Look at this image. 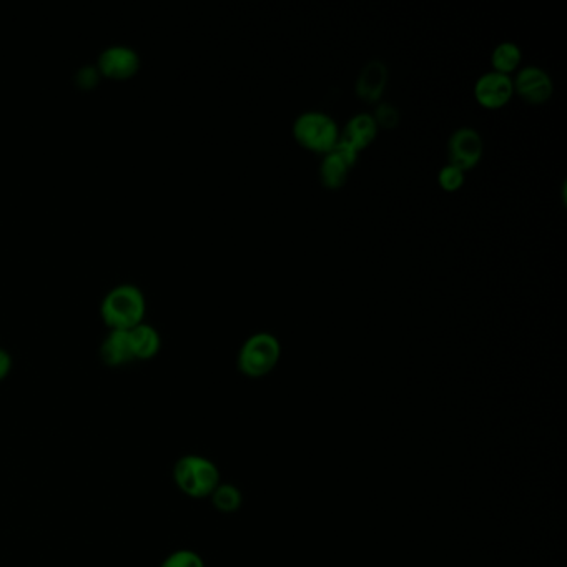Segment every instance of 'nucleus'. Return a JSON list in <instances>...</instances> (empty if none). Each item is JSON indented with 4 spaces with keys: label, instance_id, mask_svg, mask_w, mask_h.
Masks as SVG:
<instances>
[{
    "label": "nucleus",
    "instance_id": "nucleus-1",
    "mask_svg": "<svg viewBox=\"0 0 567 567\" xmlns=\"http://www.w3.org/2000/svg\"><path fill=\"white\" fill-rule=\"evenodd\" d=\"M173 479L178 489L190 498H210L220 481V471L212 459L188 454L178 459L173 468Z\"/></svg>",
    "mask_w": 567,
    "mask_h": 567
},
{
    "label": "nucleus",
    "instance_id": "nucleus-2",
    "mask_svg": "<svg viewBox=\"0 0 567 567\" xmlns=\"http://www.w3.org/2000/svg\"><path fill=\"white\" fill-rule=\"evenodd\" d=\"M282 345L277 336L260 331L248 336L238 351V370L248 378H263L277 368Z\"/></svg>",
    "mask_w": 567,
    "mask_h": 567
},
{
    "label": "nucleus",
    "instance_id": "nucleus-3",
    "mask_svg": "<svg viewBox=\"0 0 567 567\" xmlns=\"http://www.w3.org/2000/svg\"><path fill=\"white\" fill-rule=\"evenodd\" d=\"M293 137L301 147L315 153H330L340 139L335 119L320 110H308L298 115L293 124Z\"/></svg>",
    "mask_w": 567,
    "mask_h": 567
},
{
    "label": "nucleus",
    "instance_id": "nucleus-4",
    "mask_svg": "<svg viewBox=\"0 0 567 567\" xmlns=\"http://www.w3.org/2000/svg\"><path fill=\"white\" fill-rule=\"evenodd\" d=\"M145 298L134 285H120L105 296L102 315L114 330H130L142 323Z\"/></svg>",
    "mask_w": 567,
    "mask_h": 567
},
{
    "label": "nucleus",
    "instance_id": "nucleus-5",
    "mask_svg": "<svg viewBox=\"0 0 567 567\" xmlns=\"http://www.w3.org/2000/svg\"><path fill=\"white\" fill-rule=\"evenodd\" d=\"M449 163L461 170L476 167L483 157V139L478 130L471 127H461L454 130L448 140Z\"/></svg>",
    "mask_w": 567,
    "mask_h": 567
},
{
    "label": "nucleus",
    "instance_id": "nucleus-6",
    "mask_svg": "<svg viewBox=\"0 0 567 567\" xmlns=\"http://www.w3.org/2000/svg\"><path fill=\"white\" fill-rule=\"evenodd\" d=\"M514 92L529 104H544L553 95V80L546 70L528 65L519 70L513 80Z\"/></svg>",
    "mask_w": 567,
    "mask_h": 567
},
{
    "label": "nucleus",
    "instance_id": "nucleus-7",
    "mask_svg": "<svg viewBox=\"0 0 567 567\" xmlns=\"http://www.w3.org/2000/svg\"><path fill=\"white\" fill-rule=\"evenodd\" d=\"M514 94L513 79L496 70L481 75L474 84V97L486 109H501Z\"/></svg>",
    "mask_w": 567,
    "mask_h": 567
},
{
    "label": "nucleus",
    "instance_id": "nucleus-8",
    "mask_svg": "<svg viewBox=\"0 0 567 567\" xmlns=\"http://www.w3.org/2000/svg\"><path fill=\"white\" fill-rule=\"evenodd\" d=\"M139 67V55L125 45H112L100 55V69L115 79H125Z\"/></svg>",
    "mask_w": 567,
    "mask_h": 567
},
{
    "label": "nucleus",
    "instance_id": "nucleus-9",
    "mask_svg": "<svg viewBox=\"0 0 567 567\" xmlns=\"http://www.w3.org/2000/svg\"><path fill=\"white\" fill-rule=\"evenodd\" d=\"M388 80V70L381 60H371L361 70L356 80V94L366 102H375L380 99Z\"/></svg>",
    "mask_w": 567,
    "mask_h": 567
},
{
    "label": "nucleus",
    "instance_id": "nucleus-10",
    "mask_svg": "<svg viewBox=\"0 0 567 567\" xmlns=\"http://www.w3.org/2000/svg\"><path fill=\"white\" fill-rule=\"evenodd\" d=\"M376 134H378V124L375 117L361 112L348 120L345 129L340 132V137L361 152L376 139Z\"/></svg>",
    "mask_w": 567,
    "mask_h": 567
},
{
    "label": "nucleus",
    "instance_id": "nucleus-11",
    "mask_svg": "<svg viewBox=\"0 0 567 567\" xmlns=\"http://www.w3.org/2000/svg\"><path fill=\"white\" fill-rule=\"evenodd\" d=\"M102 358L110 366H119L134 360V346L130 330H112L102 345Z\"/></svg>",
    "mask_w": 567,
    "mask_h": 567
},
{
    "label": "nucleus",
    "instance_id": "nucleus-12",
    "mask_svg": "<svg viewBox=\"0 0 567 567\" xmlns=\"http://www.w3.org/2000/svg\"><path fill=\"white\" fill-rule=\"evenodd\" d=\"M130 338H132L135 358L147 360L157 355V351L160 350V335L153 326L139 323L134 328H130Z\"/></svg>",
    "mask_w": 567,
    "mask_h": 567
},
{
    "label": "nucleus",
    "instance_id": "nucleus-13",
    "mask_svg": "<svg viewBox=\"0 0 567 567\" xmlns=\"http://www.w3.org/2000/svg\"><path fill=\"white\" fill-rule=\"evenodd\" d=\"M350 165L343 162L335 152L325 153V157L320 163V178L321 183L330 190H336L345 185L348 172H350Z\"/></svg>",
    "mask_w": 567,
    "mask_h": 567
},
{
    "label": "nucleus",
    "instance_id": "nucleus-14",
    "mask_svg": "<svg viewBox=\"0 0 567 567\" xmlns=\"http://www.w3.org/2000/svg\"><path fill=\"white\" fill-rule=\"evenodd\" d=\"M521 49L514 42H501V44L496 45L491 54V64H493V69L499 74L509 75L514 70L518 69L519 64H521Z\"/></svg>",
    "mask_w": 567,
    "mask_h": 567
},
{
    "label": "nucleus",
    "instance_id": "nucleus-15",
    "mask_svg": "<svg viewBox=\"0 0 567 567\" xmlns=\"http://www.w3.org/2000/svg\"><path fill=\"white\" fill-rule=\"evenodd\" d=\"M210 498H212L213 506H215L220 513H237L238 509L242 508V491H240L235 484H218L217 489L213 491Z\"/></svg>",
    "mask_w": 567,
    "mask_h": 567
},
{
    "label": "nucleus",
    "instance_id": "nucleus-16",
    "mask_svg": "<svg viewBox=\"0 0 567 567\" xmlns=\"http://www.w3.org/2000/svg\"><path fill=\"white\" fill-rule=\"evenodd\" d=\"M464 170L456 167L453 163L444 165L438 173V182L443 190L446 192H456L459 188L463 187L464 183Z\"/></svg>",
    "mask_w": 567,
    "mask_h": 567
},
{
    "label": "nucleus",
    "instance_id": "nucleus-17",
    "mask_svg": "<svg viewBox=\"0 0 567 567\" xmlns=\"http://www.w3.org/2000/svg\"><path fill=\"white\" fill-rule=\"evenodd\" d=\"M160 567H205L202 556L190 551V549H180L170 554Z\"/></svg>",
    "mask_w": 567,
    "mask_h": 567
},
{
    "label": "nucleus",
    "instance_id": "nucleus-18",
    "mask_svg": "<svg viewBox=\"0 0 567 567\" xmlns=\"http://www.w3.org/2000/svg\"><path fill=\"white\" fill-rule=\"evenodd\" d=\"M331 152H335L336 155H338V157L341 158V160H343V162L348 163V165H350V167H353V165H355L356 160H358V157H360V152H358V150H356L355 147H353V145H351V143L346 142V140L338 139V142H336L335 147H333V150H331Z\"/></svg>",
    "mask_w": 567,
    "mask_h": 567
},
{
    "label": "nucleus",
    "instance_id": "nucleus-19",
    "mask_svg": "<svg viewBox=\"0 0 567 567\" xmlns=\"http://www.w3.org/2000/svg\"><path fill=\"white\" fill-rule=\"evenodd\" d=\"M375 120L376 124L393 127L396 124V120H398V114H396V110L391 105L383 104L376 112Z\"/></svg>",
    "mask_w": 567,
    "mask_h": 567
},
{
    "label": "nucleus",
    "instance_id": "nucleus-20",
    "mask_svg": "<svg viewBox=\"0 0 567 567\" xmlns=\"http://www.w3.org/2000/svg\"><path fill=\"white\" fill-rule=\"evenodd\" d=\"M10 366H12V360H10L9 353L0 348V381L9 375Z\"/></svg>",
    "mask_w": 567,
    "mask_h": 567
}]
</instances>
